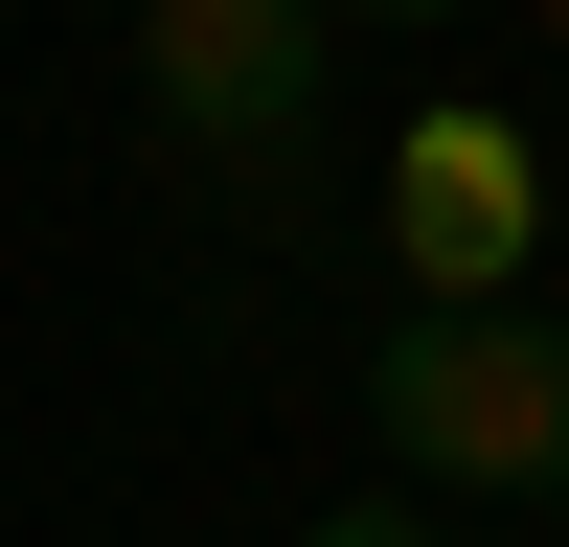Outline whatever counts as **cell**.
Returning <instances> with one entry per match:
<instances>
[{"label":"cell","mask_w":569,"mask_h":547,"mask_svg":"<svg viewBox=\"0 0 569 547\" xmlns=\"http://www.w3.org/2000/svg\"><path fill=\"white\" fill-rule=\"evenodd\" d=\"M365 434L433 501H569V319L525 297H410L365 342Z\"/></svg>","instance_id":"cell-1"},{"label":"cell","mask_w":569,"mask_h":547,"mask_svg":"<svg viewBox=\"0 0 569 547\" xmlns=\"http://www.w3.org/2000/svg\"><path fill=\"white\" fill-rule=\"evenodd\" d=\"M319 0H137V91H160V137H206V160H273V137L319 115Z\"/></svg>","instance_id":"cell-3"},{"label":"cell","mask_w":569,"mask_h":547,"mask_svg":"<svg viewBox=\"0 0 569 547\" xmlns=\"http://www.w3.org/2000/svg\"><path fill=\"white\" fill-rule=\"evenodd\" d=\"M388 251H410V297H525V251H547V160H525V115L433 91V115L388 137Z\"/></svg>","instance_id":"cell-2"},{"label":"cell","mask_w":569,"mask_h":547,"mask_svg":"<svg viewBox=\"0 0 569 547\" xmlns=\"http://www.w3.org/2000/svg\"><path fill=\"white\" fill-rule=\"evenodd\" d=\"M547 46H569V0H547Z\"/></svg>","instance_id":"cell-6"},{"label":"cell","mask_w":569,"mask_h":547,"mask_svg":"<svg viewBox=\"0 0 569 547\" xmlns=\"http://www.w3.org/2000/svg\"><path fill=\"white\" fill-rule=\"evenodd\" d=\"M297 547H456V525H433V501H319Z\"/></svg>","instance_id":"cell-4"},{"label":"cell","mask_w":569,"mask_h":547,"mask_svg":"<svg viewBox=\"0 0 569 547\" xmlns=\"http://www.w3.org/2000/svg\"><path fill=\"white\" fill-rule=\"evenodd\" d=\"M319 23H456V0H319Z\"/></svg>","instance_id":"cell-5"}]
</instances>
